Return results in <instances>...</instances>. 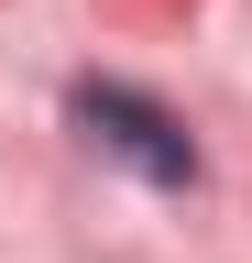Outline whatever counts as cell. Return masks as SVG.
<instances>
[{
  "label": "cell",
  "mask_w": 252,
  "mask_h": 263,
  "mask_svg": "<svg viewBox=\"0 0 252 263\" xmlns=\"http://www.w3.org/2000/svg\"><path fill=\"white\" fill-rule=\"evenodd\" d=\"M77 132H88L99 154H121L132 176H153V186H198V143H186V132L153 110L143 88H110V77H88V88H77Z\"/></svg>",
  "instance_id": "6da1fadb"
}]
</instances>
